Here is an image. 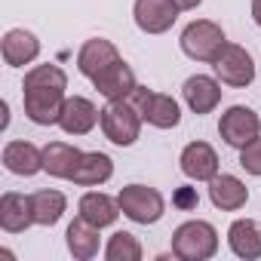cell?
<instances>
[{"mask_svg": "<svg viewBox=\"0 0 261 261\" xmlns=\"http://www.w3.org/2000/svg\"><path fill=\"white\" fill-rule=\"evenodd\" d=\"M68 98V74L59 65H34L22 83L25 117L37 126H59Z\"/></svg>", "mask_w": 261, "mask_h": 261, "instance_id": "cell-1", "label": "cell"}, {"mask_svg": "<svg viewBox=\"0 0 261 261\" xmlns=\"http://www.w3.org/2000/svg\"><path fill=\"white\" fill-rule=\"evenodd\" d=\"M142 111L133 105V98H114L101 108V133L117 148H133L142 136Z\"/></svg>", "mask_w": 261, "mask_h": 261, "instance_id": "cell-2", "label": "cell"}, {"mask_svg": "<svg viewBox=\"0 0 261 261\" xmlns=\"http://www.w3.org/2000/svg\"><path fill=\"white\" fill-rule=\"evenodd\" d=\"M218 252V230L203 218L181 221L172 230V255L178 261H209Z\"/></svg>", "mask_w": 261, "mask_h": 261, "instance_id": "cell-3", "label": "cell"}, {"mask_svg": "<svg viewBox=\"0 0 261 261\" xmlns=\"http://www.w3.org/2000/svg\"><path fill=\"white\" fill-rule=\"evenodd\" d=\"M181 53L194 62H215L218 53L224 49L227 37H224V28L212 19H194L185 31H181Z\"/></svg>", "mask_w": 261, "mask_h": 261, "instance_id": "cell-4", "label": "cell"}, {"mask_svg": "<svg viewBox=\"0 0 261 261\" xmlns=\"http://www.w3.org/2000/svg\"><path fill=\"white\" fill-rule=\"evenodd\" d=\"M117 200H120L123 215L136 224H157L166 212L163 194L157 188H148V185H126V188H120Z\"/></svg>", "mask_w": 261, "mask_h": 261, "instance_id": "cell-5", "label": "cell"}, {"mask_svg": "<svg viewBox=\"0 0 261 261\" xmlns=\"http://www.w3.org/2000/svg\"><path fill=\"white\" fill-rule=\"evenodd\" d=\"M129 98L142 111V120L154 129H175L181 123V105L166 92H154L148 86H139Z\"/></svg>", "mask_w": 261, "mask_h": 261, "instance_id": "cell-6", "label": "cell"}, {"mask_svg": "<svg viewBox=\"0 0 261 261\" xmlns=\"http://www.w3.org/2000/svg\"><path fill=\"white\" fill-rule=\"evenodd\" d=\"M218 136H221L224 145L240 151V148H246L249 142H255L261 136V117L249 105H230L218 120Z\"/></svg>", "mask_w": 261, "mask_h": 261, "instance_id": "cell-7", "label": "cell"}, {"mask_svg": "<svg viewBox=\"0 0 261 261\" xmlns=\"http://www.w3.org/2000/svg\"><path fill=\"white\" fill-rule=\"evenodd\" d=\"M215 68V77L224 83V86H233V89H246L252 80H255V59L246 46L240 43H224V49L218 53V59L212 62Z\"/></svg>", "mask_w": 261, "mask_h": 261, "instance_id": "cell-8", "label": "cell"}, {"mask_svg": "<svg viewBox=\"0 0 261 261\" xmlns=\"http://www.w3.org/2000/svg\"><path fill=\"white\" fill-rule=\"evenodd\" d=\"M178 13L181 10L175 0H136V7H133L136 25L145 34H166L175 25Z\"/></svg>", "mask_w": 261, "mask_h": 261, "instance_id": "cell-9", "label": "cell"}, {"mask_svg": "<svg viewBox=\"0 0 261 261\" xmlns=\"http://www.w3.org/2000/svg\"><path fill=\"white\" fill-rule=\"evenodd\" d=\"M98 123H101V111L95 108V101H89L86 95H68L65 98V108H62V117H59L62 133L89 136Z\"/></svg>", "mask_w": 261, "mask_h": 261, "instance_id": "cell-10", "label": "cell"}, {"mask_svg": "<svg viewBox=\"0 0 261 261\" xmlns=\"http://www.w3.org/2000/svg\"><path fill=\"white\" fill-rule=\"evenodd\" d=\"M221 80L218 77H209V74H194V77H188L185 80V86H181V98H185V105L197 114V117H203V114H212L218 105H221Z\"/></svg>", "mask_w": 261, "mask_h": 261, "instance_id": "cell-11", "label": "cell"}, {"mask_svg": "<svg viewBox=\"0 0 261 261\" xmlns=\"http://www.w3.org/2000/svg\"><path fill=\"white\" fill-rule=\"evenodd\" d=\"M178 166H181L185 178H191V181H212L218 175L221 163H218V154L209 142H191V145H185Z\"/></svg>", "mask_w": 261, "mask_h": 261, "instance_id": "cell-12", "label": "cell"}, {"mask_svg": "<svg viewBox=\"0 0 261 261\" xmlns=\"http://www.w3.org/2000/svg\"><path fill=\"white\" fill-rule=\"evenodd\" d=\"M120 59H123V56H120V49H117L111 40L92 37V40H86V43L80 46V53H77V71H80L83 77L95 80L101 71H108V68L117 65Z\"/></svg>", "mask_w": 261, "mask_h": 261, "instance_id": "cell-13", "label": "cell"}, {"mask_svg": "<svg viewBox=\"0 0 261 261\" xmlns=\"http://www.w3.org/2000/svg\"><path fill=\"white\" fill-rule=\"evenodd\" d=\"M4 166L13 175L31 178L37 172H43V148H37L34 142H25V139H13L4 145Z\"/></svg>", "mask_w": 261, "mask_h": 261, "instance_id": "cell-14", "label": "cell"}, {"mask_svg": "<svg viewBox=\"0 0 261 261\" xmlns=\"http://www.w3.org/2000/svg\"><path fill=\"white\" fill-rule=\"evenodd\" d=\"M34 224V203L31 194H19V191H7L0 197V227L7 233H22Z\"/></svg>", "mask_w": 261, "mask_h": 261, "instance_id": "cell-15", "label": "cell"}, {"mask_svg": "<svg viewBox=\"0 0 261 261\" xmlns=\"http://www.w3.org/2000/svg\"><path fill=\"white\" fill-rule=\"evenodd\" d=\"M0 53H4V62L10 68H25L40 56V40L34 31L25 28H10L0 40Z\"/></svg>", "mask_w": 261, "mask_h": 261, "instance_id": "cell-16", "label": "cell"}, {"mask_svg": "<svg viewBox=\"0 0 261 261\" xmlns=\"http://www.w3.org/2000/svg\"><path fill=\"white\" fill-rule=\"evenodd\" d=\"M92 86L98 89V95H105L108 101H114V98H129V95L139 89V80H136V71L120 59V62L111 65L108 71H101V74L92 80Z\"/></svg>", "mask_w": 261, "mask_h": 261, "instance_id": "cell-17", "label": "cell"}, {"mask_svg": "<svg viewBox=\"0 0 261 261\" xmlns=\"http://www.w3.org/2000/svg\"><path fill=\"white\" fill-rule=\"evenodd\" d=\"M227 246L243 261L261 258V221H255V218H237L227 227Z\"/></svg>", "mask_w": 261, "mask_h": 261, "instance_id": "cell-18", "label": "cell"}, {"mask_svg": "<svg viewBox=\"0 0 261 261\" xmlns=\"http://www.w3.org/2000/svg\"><path fill=\"white\" fill-rule=\"evenodd\" d=\"M111 175H114V160L108 154H101V151H83L68 181H74L80 188H98Z\"/></svg>", "mask_w": 261, "mask_h": 261, "instance_id": "cell-19", "label": "cell"}, {"mask_svg": "<svg viewBox=\"0 0 261 261\" xmlns=\"http://www.w3.org/2000/svg\"><path fill=\"white\" fill-rule=\"evenodd\" d=\"M209 200L215 209L221 212H237L249 203V188L237 178V175H227V172H218L212 181H209Z\"/></svg>", "mask_w": 261, "mask_h": 261, "instance_id": "cell-20", "label": "cell"}, {"mask_svg": "<svg viewBox=\"0 0 261 261\" xmlns=\"http://www.w3.org/2000/svg\"><path fill=\"white\" fill-rule=\"evenodd\" d=\"M77 215H83L95 227H111L123 215V209H120V200L117 197H108L101 191H86L80 197V203H77Z\"/></svg>", "mask_w": 261, "mask_h": 261, "instance_id": "cell-21", "label": "cell"}, {"mask_svg": "<svg viewBox=\"0 0 261 261\" xmlns=\"http://www.w3.org/2000/svg\"><path fill=\"white\" fill-rule=\"evenodd\" d=\"M98 230H101V227H95V224H89L83 215H77V218L68 224V230H65L68 252H71L77 261H89V258H95L98 249H101V233H98Z\"/></svg>", "mask_w": 261, "mask_h": 261, "instance_id": "cell-22", "label": "cell"}, {"mask_svg": "<svg viewBox=\"0 0 261 261\" xmlns=\"http://www.w3.org/2000/svg\"><path fill=\"white\" fill-rule=\"evenodd\" d=\"M80 148H74V145H68V142H49L46 148H43V172H49L53 178H71V172H74V166H77V160H80Z\"/></svg>", "mask_w": 261, "mask_h": 261, "instance_id": "cell-23", "label": "cell"}, {"mask_svg": "<svg viewBox=\"0 0 261 261\" xmlns=\"http://www.w3.org/2000/svg\"><path fill=\"white\" fill-rule=\"evenodd\" d=\"M31 203H34V224L40 227H53L62 221V215L68 212V197L62 191H34L31 194Z\"/></svg>", "mask_w": 261, "mask_h": 261, "instance_id": "cell-24", "label": "cell"}, {"mask_svg": "<svg viewBox=\"0 0 261 261\" xmlns=\"http://www.w3.org/2000/svg\"><path fill=\"white\" fill-rule=\"evenodd\" d=\"M142 255H145V249H142L139 237L129 233V230H117L105 246L108 261H142Z\"/></svg>", "mask_w": 261, "mask_h": 261, "instance_id": "cell-25", "label": "cell"}, {"mask_svg": "<svg viewBox=\"0 0 261 261\" xmlns=\"http://www.w3.org/2000/svg\"><path fill=\"white\" fill-rule=\"evenodd\" d=\"M240 166H243L249 175L261 178V136H258L255 142H249L246 148H240Z\"/></svg>", "mask_w": 261, "mask_h": 261, "instance_id": "cell-26", "label": "cell"}, {"mask_svg": "<svg viewBox=\"0 0 261 261\" xmlns=\"http://www.w3.org/2000/svg\"><path fill=\"white\" fill-rule=\"evenodd\" d=\"M175 4H178L181 13H191V10H197V7L203 4V0H175Z\"/></svg>", "mask_w": 261, "mask_h": 261, "instance_id": "cell-27", "label": "cell"}, {"mask_svg": "<svg viewBox=\"0 0 261 261\" xmlns=\"http://www.w3.org/2000/svg\"><path fill=\"white\" fill-rule=\"evenodd\" d=\"M252 19H255V25L261 28V0H252Z\"/></svg>", "mask_w": 261, "mask_h": 261, "instance_id": "cell-28", "label": "cell"}]
</instances>
